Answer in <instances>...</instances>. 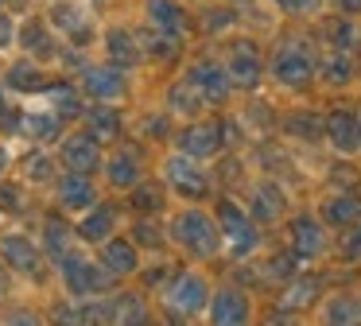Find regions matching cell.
<instances>
[{
    "label": "cell",
    "instance_id": "obj_34",
    "mask_svg": "<svg viewBox=\"0 0 361 326\" xmlns=\"http://www.w3.org/2000/svg\"><path fill=\"white\" fill-rule=\"evenodd\" d=\"M202 97H198L195 90H190L187 82H179V85H171V93H167V113H175V116H187V121H195L198 113H202Z\"/></svg>",
    "mask_w": 361,
    "mask_h": 326
},
{
    "label": "cell",
    "instance_id": "obj_22",
    "mask_svg": "<svg viewBox=\"0 0 361 326\" xmlns=\"http://www.w3.org/2000/svg\"><path fill=\"white\" fill-rule=\"evenodd\" d=\"M314 315H319V326H361V291L342 287V291L322 295Z\"/></svg>",
    "mask_w": 361,
    "mask_h": 326
},
{
    "label": "cell",
    "instance_id": "obj_12",
    "mask_svg": "<svg viewBox=\"0 0 361 326\" xmlns=\"http://www.w3.org/2000/svg\"><path fill=\"white\" fill-rule=\"evenodd\" d=\"M183 82L202 97V105H226V101L233 97V90H237L233 78H229V70H226V62H214V59L195 62V66L183 74Z\"/></svg>",
    "mask_w": 361,
    "mask_h": 326
},
{
    "label": "cell",
    "instance_id": "obj_30",
    "mask_svg": "<svg viewBox=\"0 0 361 326\" xmlns=\"http://www.w3.org/2000/svg\"><path fill=\"white\" fill-rule=\"evenodd\" d=\"M63 116L55 113V109H32V113H24V132L35 140L39 147L47 144H59L63 140Z\"/></svg>",
    "mask_w": 361,
    "mask_h": 326
},
{
    "label": "cell",
    "instance_id": "obj_23",
    "mask_svg": "<svg viewBox=\"0 0 361 326\" xmlns=\"http://www.w3.org/2000/svg\"><path fill=\"white\" fill-rule=\"evenodd\" d=\"M109 326H156V315H152V303L144 291L136 287H125L109 299Z\"/></svg>",
    "mask_w": 361,
    "mask_h": 326
},
{
    "label": "cell",
    "instance_id": "obj_10",
    "mask_svg": "<svg viewBox=\"0 0 361 326\" xmlns=\"http://www.w3.org/2000/svg\"><path fill=\"white\" fill-rule=\"evenodd\" d=\"M226 147V124L221 121H187L175 132V152L190 155V159H218V152Z\"/></svg>",
    "mask_w": 361,
    "mask_h": 326
},
{
    "label": "cell",
    "instance_id": "obj_48",
    "mask_svg": "<svg viewBox=\"0 0 361 326\" xmlns=\"http://www.w3.org/2000/svg\"><path fill=\"white\" fill-rule=\"evenodd\" d=\"M233 4H249V0H233Z\"/></svg>",
    "mask_w": 361,
    "mask_h": 326
},
{
    "label": "cell",
    "instance_id": "obj_19",
    "mask_svg": "<svg viewBox=\"0 0 361 326\" xmlns=\"http://www.w3.org/2000/svg\"><path fill=\"white\" fill-rule=\"evenodd\" d=\"M144 155H140V147H133V144H125V147H117L113 155H105V167H102V175H105V183L113 186V191H133V186H140L144 183Z\"/></svg>",
    "mask_w": 361,
    "mask_h": 326
},
{
    "label": "cell",
    "instance_id": "obj_2",
    "mask_svg": "<svg viewBox=\"0 0 361 326\" xmlns=\"http://www.w3.org/2000/svg\"><path fill=\"white\" fill-rule=\"evenodd\" d=\"M214 217H218V229H221V248H226L229 260H252L264 245V229L252 222L249 206L233 194H221L214 202Z\"/></svg>",
    "mask_w": 361,
    "mask_h": 326
},
{
    "label": "cell",
    "instance_id": "obj_13",
    "mask_svg": "<svg viewBox=\"0 0 361 326\" xmlns=\"http://www.w3.org/2000/svg\"><path fill=\"white\" fill-rule=\"evenodd\" d=\"M51 191H55V202H59L63 214H86L90 206L102 202L97 179L94 175H78V171H59L55 183H51Z\"/></svg>",
    "mask_w": 361,
    "mask_h": 326
},
{
    "label": "cell",
    "instance_id": "obj_11",
    "mask_svg": "<svg viewBox=\"0 0 361 326\" xmlns=\"http://www.w3.org/2000/svg\"><path fill=\"white\" fill-rule=\"evenodd\" d=\"M78 85L86 93V101H102V105H121L128 93L125 70H117L113 62H86L78 70Z\"/></svg>",
    "mask_w": 361,
    "mask_h": 326
},
{
    "label": "cell",
    "instance_id": "obj_42",
    "mask_svg": "<svg viewBox=\"0 0 361 326\" xmlns=\"http://www.w3.org/2000/svg\"><path fill=\"white\" fill-rule=\"evenodd\" d=\"M342 256L345 260H361V222L342 233Z\"/></svg>",
    "mask_w": 361,
    "mask_h": 326
},
{
    "label": "cell",
    "instance_id": "obj_35",
    "mask_svg": "<svg viewBox=\"0 0 361 326\" xmlns=\"http://www.w3.org/2000/svg\"><path fill=\"white\" fill-rule=\"evenodd\" d=\"M20 43H24L27 51H32V59L39 62V59H47V54L55 51V31L43 28L39 20H35V23H24V31H20Z\"/></svg>",
    "mask_w": 361,
    "mask_h": 326
},
{
    "label": "cell",
    "instance_id": "obj_5",
    "mask_svg": "<svg viewBox=\"0 0 361 326\" xmlns=\"http://www.w3.org/2000/svg\"><path fill=\"white\" fill-rule=\"evenodd\" d=\"M268 74L276 85L283 90H307V85L319 78V59L303 39H288V43L276 47V54L268 59Z\"/></svg>",
    "mask_w": 361,
    "mask_h": 326
},
{
    "label": "cell",
    "instance_id": "obj_9",
    "mask_svg": "<svg viewBox=\"0 0 361 326\" xmlns=\"http://www.w3.org/2000/svg\"><path fill=\"white\" fill-rule=\"evenodd\" d=\"M257 322V303L245 287L237 284H218L214 299L206 307V326H252Z\"/></svg>",
    "mask_w": 361,
    "mask_h": 326
},
{
    "label": "cell",
    "instance_id": "obj_31",
    "mask_svg": "<svg viewBox=\"0 0 361 326\" xmlns=\"http://www.w3.org/2000/svg\"><path fill=\"white\" fill-rule=\"evenodd\" d=\"M125 198H128V210H133V217H156L159 210H164L167 186H164V183H148V179H144V183L133 186Z\"/></svg>",
    "mask_w": 361,
    "mask_h": 326
},
{
    "label": "cell",
    "instance_id": "obj_32",
    "mask_svg": "<svg viewBox=\"0 0 361 326\" xmlns=\"http://www.w3.org/2000/svg\"><path fill=\"white\" fill-rule=\"evenodd\" d=\"M55 31L63 39H71V43H90V23H86V12H82L78 4H59L55 8Z\"/></svg>",
    "mask_w": 361,
    "mask_h": 326
},
{
    "label": "cell",
    "instance_id": "obj_38",
    "mask_svg": "<svg viewBox=\"0 0 361 326\" xmlns=\"http://www.w3.org/2000/svg\"><path fill=\"white\" fill-rule=\"evenodd\" d=\"M330 47H334V51H342V54L357 51V47H361V35H357V28H353L350 20H338V23H330Z\"/></svg>",
    "mask_w": 361,
    "mask_h": 326
},
{
    "label": "cell",
    "instance_id": "obj_24",
    "mask_svg": "<svg viewBox=\"0 0 361 326\" xmlns=\"http://www.w3.org/2000/svg\"><path fill=\"white\" fill-rule=\"evenodd\" d=\"M319 217L338 233L353 229V225L361 222V194L357 191H330L326 198L319 202Z\"/></svg>",
    "mask_w": 361,
    "mask_h": 326
},
{
    "label": "cell",
    "instance_id": "obj_44",
    "mask_svg": "<svg viewBox=\"0 0 361 326\" xmlns=\"http://www.w3.org/2000/svg\"><path fill=\"white\" fill-rule=\"evenodd\" d=\"M8 295H12V268L0 260V303L8 299Z\"/></svg>",
    "mask_w": 361,
    "mask_h": 326
},
{
    "label": "cell",
    "instance_id": "obj_43",
    "mask_svg": "<svg viewBox=\"0 0 361 326\" xmlns=\"http://www.w3.org/2000/svg\"><path fill=\"white\" fill-rule=\"evenodd\" d=\"M276 8L288 16H303V12H314L319 8V0H276Z\"/></svg>",
    "mask_w": 361,
    "mask_h": 326
},
{
    "label": "cell",
    "instance_id": "obj_39",
    "mask_svg": "<svg viewBox=\"0 0 361 326\" xmlns=\"http://www.w3.org/2000/svg\"><path fill=\"white\" fill-rule=\"evenodd\" d=\"M47 326H90V322H86V310L74 307L71 299H63V303H55V307H51Z\"/></svg>",
    "mask_w": 361,
    "mask_h": 326
},
{
    "label": "cell",
    "instance_id": "obj_40",
    "mask_svg": "<svg viewBox=\"0 0 361 326\" xmlns=\"http://www.w3.org/2000/svg\"><path fill=\"white\" fill-rule=\"evenodd\" d=\"M0 326H47V315H39L35 307H16L0 318Z\"/></svg>",
    "mask_w": 361,
    "mask_h": 326
},
{
    "label": "cell",
    "instance_id": "obj_4",
    "mask_svg": "<svg viewBox=\"0 0 361 326\" xmlns=\"http://www.w3.org/2000/svg\"><path fill=\"white\" fill-rule=\"evenodd\" d=\"M210 299H214V284L198 264L179 268L164 284V307L171 310L175 318H187V322L190 318H202L206 307H210Z\"/></svg>",
    "mask_w": 361,
    "mask_h": 326
},
{
    "label": "cell",
    "instance_id": "obj_16",
    "mask_svg": "<svg viewBox=\"0 0 361 326\" xmlns=\"http://www.w3.org/2000/svg\"><path fill=\"white\" fill-rule=\"evenodd\" d=\"M245 206H249L252 222H257L260 229L288 222V191H283L280 183H272V179H257V183L249 186Z\"/></svg>",
    "mask_w": 361,
    "mask_h": 326
},
{
    "label": "cell",
    "instance_id": "obj_46",
    "mask_svg": "<svg viewBox=\"0 0 361 326\" xmlns=\"http://www.w3.org/2000/svg\"><path fill=\"white\" fill-rule=\"evenodd\" d=\"M8 39H12V23L4 20V16H0V47L8 43Z\"/></svg>",
    "mask_w": 361,
    "mask_h": 326
},
{
    "label": "cell",
    "instance_id": "obj_6",
    "mask_svg": "<svg viewBox=\"0 0 361 326\" xmlns=\"http://www.w3.org/2000/svg\"><path fill=\"white\" fill-rule=\"evenodd\" d=\"M159 183L167 186V194H175V198H183V202H202L206 194H210V171H206L202 159L171 152L159 163Z\"/></svg>",
    "mask_w": 361,
    "mask_h": 326
},
{
    "label": "cell",
    "instance_id": "obj_41",
    "mask_svg": "<svg viewBox=\"0 0 361 326\" xmlns=\"http://www.w3.org/2000/svg\"><path fill=\"white\" fill-rule=\"evenodd\" d=\"M0 210H24V191L16 183H0Z\"/></svg>",
    "mask_w": 361,
    "mask_h": 326
},
{
    "label": "cell",
    "instance_id": "obj_45",
    "mask_svg": "<svg viewBox=\"0 0 361 326\" xmlns=\"http://www.w3.org/2000/svg\"><path fill=\"white\" fill-rule=\"evenodd\" d=\"M338 12H342V16H357L361 12V0H338Z\"/></svg>",
    "mask_w": 361,
    "mask_h": 326
},
{
    "label": "cell",
    "instance_id": "obj_20",
    "mask_svg": "<svg viewBox=\"0 0 361 326\" xmlns=\"http://www.w3.org/2000/svg\"><path fill=\"white\" fill-rule=\"evenodd\" d=\"M144 20H148V31L156 35H167L175 43H187V12H183L179 0H144Z\"/></svg>",
    "mask_w": 361,
    "mask_h": 326
},
{
    "label": "cell",
    "instance_id": "obj_47",
    "mask_svg": "<svg viewBox=\"0 0 361 326\" xmlns=\"http://www.w3.org/2000/svg\"><path fill=\"white\" fill-rule=\"evenodd\" d=\"M8 159H12V155H8V147L0 144V175H4V167H8Z\"/></svg>",
    "mask_w": 361,
    "mask_h": 326
},
{
    "label": "cell",
    "instance_id": "obj_14",
    "mask_svg": "<svg viewBox=\"0 0 361 326\" xmlns=\"http://www.w3.org/2000/svg\"><path fill=\"white\" fill-rule=\"evenodd\" d=\"M74 233H78V241L86 248H102L109 237H117V233H121V206H117V202H109V198H102L97 206H90L86 214H78Z\"/></svg>",
    "mask_w": 361,
    "mask_h": 326
},
{
    "label": "cell",
    "instance_id": "obj_8",
    "mask_svg": "<svg viewBox=\"0 0 361 326\" xmlns=\"http://www.w3.org/2000/svg\"><path fill=\"white\" fill-rule=\"evenodd\" d=\"M55 159L63 171H78V175H102L105 167V144L97 136H90L86 128H74L59 140Z\"/></svg>",
    "mask_w": 361,
    "mask_h": 326
},
{
    "label": "cell",
    "instance_id": "obj_15",
    "mask_svg": "<svg viewBox=\"0 0 361 326\" xmlns=\"http://www.w3.org/2000/svg\"><path fill=\"white\" fill-rule=\"evenodd\" d=\"M0 260L12 268V276H39L43 264H47V253H43L39 241L12 229V233H0Z\"/></svg>",
    "mask_w": 361,
    "mask_h": 326
},
{
    "label": "cell",
    "instance_id": "obj_3",
    "mask_svg": "<svg viewBox=\"0 0 361 326\" xmlns=\"http://www.w3.org/2000/svg\"><path fill=\"white\" fill-rule=\"evenodd\" d=\"M55 272H59V284H63V291L71 295V299H102V295H109L113 284H117V279L109 276V268H105L94 253H86V245H78L66 260H59Z\"/></svg>",
    "mask_w": 361,
    "mask_h": 326
},
{
    "label": "cell",
    "instance_id": "obj_1",
    "mask_svg": "<svg viewBox=\"0 0 361 326\" xmlns=\"http://www.w3.org/2000/svg\"><path fill=\"white\" fill-rule=\"evenodd\" d=\"M167 237H171V248H179V253L190 256L195 264H206V260H214V256H226L218 217H214V210L198 206V202H187V206H179L171 217H167Z\"/></svg>",
    "mask_w": 361,
    "mask_h": 326
},
{
    "label": "cell",
    "instance_id": "obj_28",
    "mask_svg": "<svg viewBox=\"0 0 361 326\" xmlns=\"http://www.w3.org/2000/svg\"><path fill=\"white\" fill-rule=\"evenodd\" d=\"M39 245H43V253H47V260L59 264V260H66L82 241H78V233H74V225H66L63 217H47V222H43Z\"/></svg>",
    "mask_w": 361,
    "mask_h": 326
},
{
    "label": "cell",
    "instance_id": "obj_37",
    "mask_svg": "<svg viewBox=\"0 0 361 326\" xmlns=\"http://www.w3.org/2000/svg\"><path fill=\"white\" fill-rule=\"evenodd\" d=\"M319 78L326 85H345L353 78V59H350V54H342V51H334L330 59L319 62Z\"/></svg>",
    "mask_w": 361,
    "mask_h": 326
},
{
    "label": "cell",
    "instance_id": "obj_25",
    "mask_svg": "<svg viewBox=\"0 0 361 326\" xmlns=\"http://www.w3.org/2000/svg\"><path fill=\"white\" fill-rule=\"evenodd\" d=\"M82 128H86L90 136H97L102 144H117L121 132H125V113H121V105H102V101H90L86 116H82Z\"/></svg>",
    "mask_w": 361,
    "mask_h": 326
},
{
    "label": "cell",
    "instance_id": "obj_33",
    "mask_svg": "<svg viewBox=\"0 0 361 326\" xmlns=\"http://www.w3.org/2000/svg\"><path fill=\"white\" fill-rule=\"evenodd\" d=\"M283 132L299 140H319V136H326V116L311 113V109H299V113L283 116Z\"/></svg>",
    "mask_w": 361,
    "mask_h": 326
},
{
    "label": "cell",
    "instance_id": "obj_18",
    "mask_svg": "<svg viewBox=\"0 0 361 326\" xmlns=\"http://www.w3.org/2000/svg\"><path fill=\"white\" fill-rule=\"evenodd\" d=\"M326 144L338 155H357L361 152V109L338 105L326 113Z\"/></svg>",
    "mask_w": 361,
    "mask_h": 326
},
{
    "label": "cell",
    "instance_id": "obj_17",
    "mask_svg": "<svg viewBox=\"0 0 361 326\" xmlns=\"http://www.w3.org/2000/svg\"><path fill=\"white\" fill-rule=\"evenodd\" d=\"M97 260L109 268L113 279H133V276H140V268H144V248L136 245L133 237L117 233V237H109L97 248Z\"/></svg>",
    "mask_w": 361,
    "mask_h": 326
},
{
    "label": "cell",
    "instance_id": "obj_29",
    "mask_svg": "<svg viewBox=\"0 0 361 326\" xmlns=\"http://www.w3.org/2000/svg\"><path fill=\"white\" fill-rule=\"evenodd\" d=\"M319 299H322V284L314 276H295L280 291V307L291 310V315H303V310L319 307Z\"/></svg>",
    "mask_w": 361,
    "mask_h": 326
},
{
    "label": "cell",
    "instance_id": "obj_21",
    "mask_svg": "<svg viewBox=\"0 0 361 326\" xmlns=\"http://www.w3.org/2000/svg\"><path fill=\"white\" fill-rule=\"evenodd\" d=\"M221 62H226V70H229V78H233L237 90H252V85H260V78H264V70H268L264 54H260L252 43H233Z\"/></svg>",
    "mask_w": 361,
    "mask_h": 326
},
{
    "label": "cell",
    "instance_id": "obj_26",
    "mask_svg": "<svg viewBox=\"0 0 361 326\" xmlns=\"http://www.w3.org/2000/svg\"><path fill=\"white\" fill-rule=\"evenodd\" d=\"M105 51H109V62L117 70H136L144 62V43H140V35H133V31H125V28H109L105 31Z\"/></svg>",
    "mask_w": 361,
    "mask_h": 326
},
{
    "label": "cell",
    "instance_id": "obj_7",
    "mask_svg": "<svg viewBox=\"0 0 361 326\" xmlns=\"http://www.w3.org/2000/svg\"><path fill=\"white\" fill-rule=\"evenodd\" d=\"M330 225L319 214H291L288 217V253L299 264H319L330 253Z\"/></svg>",
    "mask_w": 361,
    "mask_h": 326
},
{
    "label": "cell",
    "instance_id": "obj_49",
    "mask_svg": "<svg viewBox=\"0 0 361 326\" xmlns=\"http://www.w3.org/2000/svg\"><path fill=\"white\" fill-rule=\"evenodd\" d=\"M0 113H4V97H0Z\"/></svg>",
    "mask_w": 361,
    "mask_h": 326
},
{
    "label": "cell",
    "instance_id": "obj_36",
    "mask_svg": "<svg viewBox=\"0 0 361 326\" xmlns=\"http://www.w3.org/2000/svg\"><path fill=\"white\" fill-rule=\"evenodd\" d=\"M156 217H136L133 222V241L140 248H164V245H171V237H167V225H152Z\"/></svg>",
    "mask_w": 361,
    "mask_h": 326
},
{
    "label": "cell",
    "instance_id": "obj_50",
    "mask_svg": "<svg viewBox=\"0 0 361 326\" xmlns=\"http://www.w3.org/2000/svg\"><path fill=\"white\" fill-rule=\"evenodd\" d=\"M0 4H4V0H0Z\"/></svg>",
    "mask_w": 361,
    "mask_h": 326
},
{
    "label": "cell",
    "instance_id": "obj_27",
    "mask_svg": "<svg viewBox=\"0 0 361 326\" xmlns=\"http://www.w3.org/2000/svg\"><path fill=\"white\" fill-rule=\"evenodd\" d=\"M4 82H8V90H16L20 97H43V93L51 90V78H47V70L39 66V62H12L8 66V74H4Z\"/></svg>",
    "mask_w": 361,
    "mask_h": 326
}]
</instances>
